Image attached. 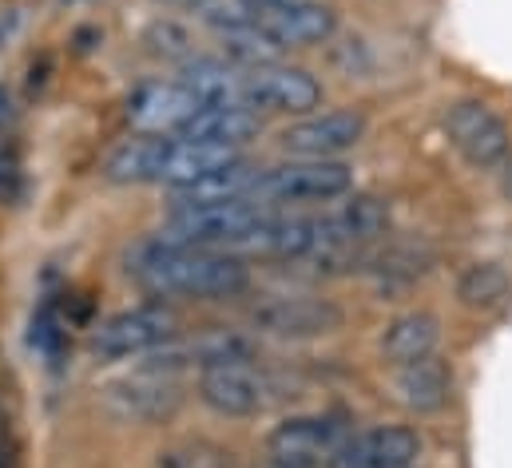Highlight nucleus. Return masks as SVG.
Wrapping results in <instances>:
<instances>
[{
    "instance_id": "nucleus-1",
    "label": "nucleus",
    "mask_w": 512,
    "mask_h": 468,
    "mask_svg": "<svg viewBox=\"0 0 512 468\" xmlns=\"http://www.w3.org/2000/svg\"><path fill=\"white\" fill-rule=\"evenodd\" d=\"M128 274L151 298H195L219 302L251 286V270L235 250H207L171 242L163 234L139 238L128 250Z\"/></svg>"
},
{
    "instance_id": "nucleus-2",
    "label": "nucleus",
    "mask_w": 512,
    "mask_h": 468,
    "mask_svg": "<svg viewBox=\"0 0 512 468\" xmlns=\"http://www.w3.org/2000/svg\"><path fill=\"white\" fill-rule=\"evenodd\" d=\"M278 211L251 199H227V203H195V207H171L159 234L187 246L207 250H258V238L270 227Z\"/></svg>"
},
{
    "instance_id": "nucleus-3",
    "label": "nucleus",
    "mask_w": 512,
    "mask_h": 468,
    "mask_svg": "<svg viewBox=\"0 0 512 468\" xmlns=\"http://www.w3.org/2000/svg\"><path fill=\"white\" fill-rule=\"evenodd\" d=\"M354 191V171L342 159H286L258 167L255 203L290 207V203H334Z\"/></svg>"
},
{
    "instance_id": "nucleus-4",
    "label": "nucleus",
    "mask_w": 512,
    "mask_h": 468,
    "mask_svg": "<svg viewBox=\"0 0 512 468\" xmlns=\"http://www.w3.org/2000/svg\"><path fill=\"white\" fill-rule=\"evenodd\" d=\"M175 338H179V314L167 302H143L100 322L92 334V350L100 361H128V357L135 361L171 346Z\"/></svg>"
},
{
    "instance_id": "nucleus-5",
    "label": "nucleus",
    "mask_w": 512,
    "mask_h": 468,
    "mask_svg": "<svg viewBox=\"0 0 512 468\" xmlns=\"http://www.w3.org/2000/svg\"><path fill=\"white\" fill-rule=\"evenodd\" d=\"M199 401L219 417H258L278 397V385L255 357H231L199 369Z\"/></svg>"
},
{
    "instance_id": "nucleus-6",
    "label": "nucleus",
    "mask_w": 512,
    "mask_h": 468,
    "mask_svg": "<svg viewBox=\"0 0 512 468\" xmlns=\"http://www.w3.org/2000/svg\"><path fill=\"white\" fill-rule=\"evenodd\" d=\"M346 425L334 413H302L286 417L266 437V457L274 468H330L334 453L346 441Z\"/></svg>"
},
{
    "instance_id": "nucleus-7",
    "label": "nucleus",
    "mask_w": 512,
    "mask_h": 468,
    "mask_svg": "<svg viewBox=\"0 0 512 468\" xmlns=\"http://www.w3.org/2000/svg\"><path fill=\"white\" fill-rule=\"evenodd\" d=\"M322 104V84L306 68L282 60L243 68V108L258 116H310Z\"/></svg>"
},
{
    "instance_id": "nucleus-8",
    "label": "nucleus",
    "mask_w": 512,
    "mask_h": 468,
    "mask_svg": "<svg viewBox=\"0 0 512 468\" xmlns=\"http://www.w3.org/2000/svg\"><path fill=\"white\" fill-rule=\"evenodd\" d=\"M258 334L270 338H286V342H306V338H326L338 334L346 314L338 302L330 298H314V294H274L266 302H258L251 310Z\"/></svg>"
},
{
    "instance_id": "nucleus-9",
    "label": "nucleus",
    "mask_w": 512,
    "mask_h": 468,
    "mask_svg": "<svg viewBox=\"0 0 512 468\" xmlns=\"http://www.w3.org/2000/svg\"><path fill=\"white\" fill-rule=\"evenodd\" d=\"M362 135H366V116L354 108L310 112V116H298L290 127H282L278 147L290 159H342L362 143Z\"/></svg>"
},
{
    "instance_id": "nucleus-10",
    "label": "nucleus",
    "mask_w": 512,
    "mask_h": 468,
    "mask_svg": "<svg viewBox=\"0 0 512 468\" xmlns=\"http://www.w3.org/2000/svg\"><path fill=\"white\" fill-rule=\"evenodd\" d=\"M445 135L473 167H497L512 151L509 123L481 100H457L445 112Z\"/></svg>"
},
{
    "instance_id": "nucleus-11",
    "label": "nucleus",
    "mask_w": 512,
    "mask_h": 468,
    "mask_svg": "<svg viewBox=\"0 0 512 468\" xmlns=\"http://www.w3.org/2000/svg\"><path fill=\"white\" fill-rule=\"evenodd\" d=\"M128 123L147 135H179L203 108H211L183 80H147L128 96Z\"/></svg>"
},
{
    "instance_id": "nucleus-12",
    "label": "nucleus",
    "mask_w": 512,
    "mask_h": 468,
    "mask_svg": "<svg viewBox=\"0 0 512 468\" xmlns=\"http://www.w3.org/2000/svg\"><path fill=\"white\" fill-rule=\"evenodd\" d=\"M104 401L124 421H167L179 409V381L171 369L135 361L128 377H116L104 389Z\"/></svg>"
},
{
    "instance_id": "nucleus-13",
    "label": "nucleus",
    "mask_w": 512,
    "mask_h": 468,
    "mask_svg": "<svg viewBox=\"0 0 512 468\" xmlns=\"http://www.w3.org/2000/svg\"><path fill=\"white\" fill-rule=\"evenodd\" d=\"M255 28L286 52L330 40L338 16L322 0H255Z\"/></svg>"
},
{
    "instance_id": "nucleus-14",
    "label": "nucleus",
    "mask_w": 512,
    "mask_h": 468,
    "mask_svg": "<svg viewBox=\"0 0 512 468\" xmlns=\"http://www.w3.org/2000/svg\"><path fill=\"white\" fill-rule=\"evenodd\" d=\"M417 457L421 437L409 425H378L366 433H350L330 468H413Z\"/></svg>"
},
{
    "instance_id": "nucleus-15",
    "label": "nucleus",
    "mask_w": 512,
    "mask_h": 468,
    "mask_svg": "<svg viewBox=\"0 0 512 468\" xmlns=\"http://www.w3.org/2000/svg\"><path fill=\"white\" fill-rule=\"evenodd\" d=\"M163 159H167V135H131L104 159V179L120 187H163Z\"/></svg>"
},
{
    "instance_id": "nucleus-16",
    "label": "nucleus",
    "mask_w": 512,
    "mask_h": 468,
    "mask_svg": "<svg viewBox=\"0 0 512 468\" xmlns=\"http://www.w3.org/2000/svg\"><path fill=\"white\" fill-rule=\"evenodd\" d=\"M393 393L409 413H437L453 397V369L433 353L413 365H397Z\"/></svg>"
},
{
    "instance_id": "nucleus-17",
    "label": "nucleus",
    "mask_w": 512,
    "mask_h": 468,
    "mask_svg": "<svg viewBox=\"0 0 512 468\" xmlns=\"http://www.w3.org/2000/svg\"><path fill=\"white\" fill-rule=\"evenodd\" d=\"M437 342H441V322L429 310H409L385 326L382 353L393 365H413L421 357H433Z\"/></svg>"
},
{
    "instance_id": "nucleus-18",
    "label": "nucleus",
    "mask_w": 512,
    "mask_h": 468,
    "mask_svg": "<svg viewBox=\"0 0 512 468\" xmlns=\"http://www.w3.org/2000/svg\"><path fill=\"white\" fill-rule=\"evenodd\" d=\"M262 131V116L251 108H203L179 135L199 139V143H219V147H243Z\"/></svg>"
},
{
    "instance_id": "nucleus-19",
    "label": "nucleus",
    "mask_w": 512,
    "mask_h": 468,
    "mask_svg": "<svg viewBox=\"0 0 512 468\" xmlns=\"http://www.w3.org/2000/svg\"><path fill=\"white\" fill-rule=\"evenodd\" d=\"M330 219L346 242H354L362 250L389 231V207L378 195H346V203L338 211H330Z\"/></svg>"
},
{
    "instance_id": "nucleus-20",
    "label": "nucleus",
    "mask_w": 512,
    "mask_h": 468,
    "mask_svg": "<svg viewBox=\"0 0 512 468\" xmlns=\"http://www.w3.org/2000/svg\"><path fill=\"white\" fill-rule=\"evenodd\" d=\"M509 294H512L509 270L497 266V262H473V266L457 278V298H461V306L481 310V314L501 310V306L509 302Z\"/></svg>"
},
{
    "instance_id": "nucleus-21",
    "label": "nucleus",
    "mask_w": 512,
    "mask_h": 468,
    "mask_svg": "<svg viewBox=\"0 0 512 468\" xmlns=\"http://www.w3.org/2000/svg\"><path fill=\"white\" fill-rule=\"evenodd\" d=\"M159 468H235L231 453L207 441H183L167 453H159Z\"/></svg>"
},
{
    "instance_id": "nucleus-22",
    "label": "nucleus",
    "mask_w": 512,
    "mask_h": 468,
    "mask_svg": "<svg viewBox=\"0 0 512 468\" xmlns=\"http://www.w3.org/2000/svg\"><path fill=\"white\" fill-rule=\"evenodd\" d=\"M32 346L44 353V357H56L64 350V318H60V306L56 302H44L32 318Z\"/></svg>"
},
{
    "instance_id": "nucleus-23",
    "label": "nucleus",
    "mask_w": 512,
    "mask_h": 468,
    "mask_svg": "<svg viewBox=\"0 0 512 468\" xmlns=\"http://www.w3.org/2000/svg\"><path fill=\"white\" fill-rule=\"evenodd\" d=\"M16 183H20V159L12 147H0V195L12 199L16 195Z\"/></svg>"
},
{
    "instance_id": "nucleus-24",
    "label": "nucleus",
    "mask_w": 512,
    "mask_h": 468,
    "mask_svg": "<svg viewBox=\"0 0 512 468\" xmlns=\"http://www.w3.org/2000/svg\"><path fill=\"white\" fill-rule=\"evenodd\" d=\"M0 468H16V461H12V445H8V429H4V417H0Z\"/></svg>"
},
{
    "instance_id": "nucleus-25",
    "label": "nucleus",
    "mask_w": 512,
    "mask_h": 468,
    "mask_svg": "<svg viewBox=\"0 0 512 468\" xmlns=\"http://www.w3.org/2000/svg\"><path fill=\"white\" fill-rule=\"evenodd\" d=\"M8 119H12V100H8V88H0V135H4Z\"/></svg>"
},
{
    "instance_id": "nucleus-26",
    "label": "nucleus",
    "mask_w": 512,
    "mask_h": 468,
    "mask_svg": "<svg viewBox=\"0 0 512 468\" xmlns=\"http://www.w3.org/2000/svg\"><path fill=\"white\" fill-rule=\"evenodd\" d=\"M167 4H191V0H167Z\"/></svg>"
}]
</instances>
